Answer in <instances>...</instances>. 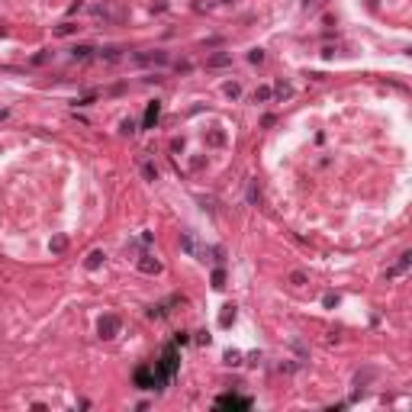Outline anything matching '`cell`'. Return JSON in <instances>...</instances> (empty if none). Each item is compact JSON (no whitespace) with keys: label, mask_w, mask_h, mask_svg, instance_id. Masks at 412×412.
<instances>
[{"label":"cell","mask_w":412,"mask_h":412,"mask_svg":"<svg viewBox=\"0 0 412 412\" xmlns=\"http://www.w3.org/2000/svg\"><path fill=\"white\" fill-rule=\"evenodd\" d=\"M174 374H177V348L168 345L164 354H161V364H158V377H161V383H164V380H171Z\"/></svg>","instance_id":"6da1fadb"},{"label":"cell","mask_w":412,"mask_h":412,"mask_svg":"<svg viewBox=\"0 0 412 412\" xmlns=\"http://www.w3.org/2000/svg\"><path fill=\"white\" fill-rule=\"evenodd\" d=\"M216 406H219V409H251V399H242V396H219Z\"/></svg>","instance_id":"7a4b0ae2"},{"label":"cell","mask_w":412,"mask_h":412,"mask_svg":"<svg viewBox=\"0 0 412 412\" xmlns=\"http://www.w3.org/2000/svg\"><path fill=\"white\" fill-rule=\"evenodd\" d=\"M116 326H119V322H116V319L110 315V319H103V322H100V332H107V338H113V332H116Z\"/></svg>","instance_id":"277c9868"},{"label":"cell","mask_w":412,"mask_h":412,"mask_svg":"<svg viewBox=\"0 0 412 412\" xmlns=\"http://www.w3.org/2000/svg\"><path fill=\"white\" fill-rule=\"evenodd\" d=\"M406 267H409V255H402V261H399V264H396V267L390 270V277H396V274H402V270H406Z\"/></svg>","instance_id":"5b68a950"},{"label":"cell","mask_w":412,"mask_h":412,"mask_svg":"<svg viewBox=\"0 0 412 412\" xmlns=\"http://www.w3.org/2000/svg\"><path fill=\"white\" fill-rule=\"evenodd\" d=\"M158 113H161V107H158V103H152V107L145 110V129H152L155 122H158Z\"/></svg>","instance_id":"3957f363"}]
</instances>
